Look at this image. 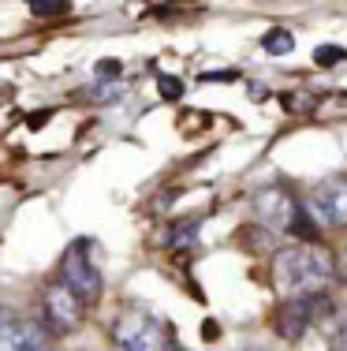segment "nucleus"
<instances>
[{"instance_id": "6", "label": "nucleus", "mask_w": 347, "mask_h": 351, "mask_svg": "<svg viewBox=\"0 0 347 351\" xmlns=\"http://www.w3.org/2000/svg\"><path fill=\"white\" fill-rule=\"evenodd\" d=\"M307 213L318 228H347V180H325L310 191Z\"/></svg>"}, {"instance_id": "13", "label": "nucleus", "mask_w": 347, "mask_h": 351, "mask_svg": "<svg viewBox=\"0 0 347 351\" xmlns=\"http://www.w3.org/2000/svg\"><path fill=\"white\" fill-rule=\"evenodd\" d=\"M161 94L164 97H179V94H183V82L172 79V75H161Z\"/></svg>"}, {"instance_id": "7", "label": "nucleus", "mask_w": 347, "mask_h": 351, "mask_svg": "<svg viewBox=\"0 0 347 351\" xmlns=\"http://www.w3.org/2000/svg\"><path fill=\"white\" fill-rule=\"evenodd\" d=\"M0 351H49V332L34 322H12L0 329Z\"/></svg>"}, {"instance_id": "10", "label": "nucleus", "mask_w": 347, "mask_h": 351, "mask_svg": "<svg viewBox=\"0 0 347 351\" xmlns=\"http://www.w3.org/2000/svg\"><path fill=\"white\" fill-rule=\"evenodd\" d=\"M292 45H295V38H292V30H284V27H269V34L261 38V49H266L269 56H287Z\"/></svg>"}, {"instance_id": "12", "label": "nucleus", "mask_w": 347, "mask_h": 351, "mask_svg": "<svg viewBox=\"0 0 347 351\" xmlns=\"http://www.w3.org/2000/svg\"><path fill=\"white\" fill-rule=\"evenodd\" d=\"M64 12H68V4H41V0L30 4V15H64Z\"/></svg>"}, {"instance_id": "8", "label": "nucleus", "mask_w": 347, "mask_h": 351, "mask_svg": "<svg viewBox=\"0 0 347 351\" xmlns=\"http://www.w3.org/2000/svg\"><path fill=\"white\" fill-rule=\"evenodd\" d=\"M254 206H258V213H261V221H266V228H284L287 232V224H292V213H295V198L287 195L284 187H269V191H258V198H254Z\"/></svg>"}, {"instance_id": "16", "label": "nucleus", "mask_w": 347, "mask_h": 351, "mask_svg": "<svg viewBox=\"0 0 347 351\" xmlns=\"http://www.w3.org/2000/svg\"><path fill=\"white\" fill-rule=\"evenodd\" d=\"M336 273L347 280V247H344V254H340V262H336Z\"/></svg>"}, {"instance_id": "4", "label": "nucleus", "mask_w": 347, "mask_h": 351, "mask_svg": "<svg viewBox=\"0 0 347 351\" xmlns=\"http://www.w3.org/2000/svg\"><path fill=\"white\" fill-rule=\"evenodd\" d=\"M86 322V303L68 288V284L53 280L41 291V325L49 329V337H71Z\"/></svg>"}, {"instance_id": "2", "label": "nucleus", "mask_w": 347, "mask_h": 351, "mask_svg": "<svg viewBox=\"0 0 347 351\" xmlns=\"http://www.w3.org/2000/svg\"><path fill=\"white\" fill-rule=\"evenodd\" d=\"M112 340L120 351H183L176 340V329L161 314L131 303L112 317Z\"/></svg>"}, {"instance_id": "17", "label": "nucleus", "mask_w": 347, "mask_h": 351, "mask_svg": "<svg viewBox=\"0 0 347 351\" xmlns=\"http://www.w3.org/2000/svg\"><path fill=\"white\" fill-rule=\"evenodd\" d=\"M8 322H12V311H8V306H4V303H0V329H4V325H8Z\"/></svg>"}, {"instance_id": "14", "label": "nucleus", "mask_w": 347, "mask_h": 351, "mask_svg": "<svg viewBox=\"0 0 347 351\" xmlns=\"http://www.w3.org/2000/svg\"><path fill=\"white\" fill-rule=\"evenodd\" d=\"M97 75H101V79H112V75L120 79V75H123V64H120V60H101V64H97Z\"/></svg>"}, {"instance_id": "9", "label": "nucleus", "mask_w": 347, "mask_h": 351, "mask_svg": "<svg viewBox=\"0 0 347 351\" xmlns=\"http://www.w3.org/2000/svg\"><path fill=\"white\" fill-rule=\"evenodd\" d=\"M325 337H329V348H333V351H347V306H340V311L329 314Z\"/></svg>"}, {"instance_id": "3", "label": "nucleus", "mask_w": 347, "mask_h": 351, "mask_svg": "<svg viewBox=\"0 0 347 351\" xmlns=\"http://www.w3.org/2000/svg\"><path fill=\"white\" fill-rule=\"evenodd\" d=\"M60 284H68L71 291L82 299L86 306H94L105 291L101 269H97V258H94V243L90 239H75L60 258Z\"/></svg>"}, {"instance_id": "5", "label": "nucleus", "mask_w": 347, "mask_h": 351, "mask_svg": "<svg viewBox=\"0 0 347 351\" xmlns=\"http://www.w3.org/2000/svg\"><path fill=\"white\" fill-rule=\"evenodd\" d=\"M333 306L325 303V295H310V299H280V306L272 311V329L280 340L299 344L310 332V325H318V317H329Z\"/></svg>"}, {"instance_id": "1", "label": "nucleus", "mask_w": 347, "mask_h": 351, "mask_svg": "<svg viewBox=\"0 0 347 351\" xmlns=\"http://www.w3.org/2000/svg\"><path fill=\"white\" fill-rule=\"evenodd\" d=\"M336 277V258L318 243H292L272 254V288L280 299H310L325 295Z\"/></svg>"}, {"instance_id": "11", "label": "nucleus", "mask_w": 347, "mask_h": 351, "mask_svg": "<svg viewBox=\"0 0 347 351\" xmlns=\"http://www.w3.org/2000/svg\"><path fill=\"white\" fill-rule=\"evenodd\" d=\"M347 60V49L344 45H318L313 49V64L318 68H336V64Z\"/></svg>"}, {"instance_id": "15", "label": "nucleus", "mask_w": 347, "mask_h": 351, "mask_svg": "<svg viewBox=\"0 0 347 351\" xmlns=\"http://www.w3.org/2000/svg\"><path fill=\"white\" fill-rule=\"evenodd\" d=\"M217 332H220V329H217V322H205V329H202V337H205V340H217Z\"/></svg>"}, {"instance_id": "18", "label": "nucleus", "mask_w": 347, "mask_h": 351, "mask_svg": "<svg viewBox=\"0 0 347 351\" xmlns=\"http://www.w3.org/2000/svg\"><path fill=\"white\" fill-rule=\"evenodd\" d=\"M246 351H269V348H246Z\"/></svg>"}]
</instances>
